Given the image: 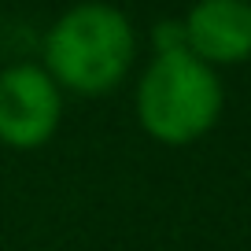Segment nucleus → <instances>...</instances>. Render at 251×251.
Instances as JSON below:
<instances>
[{"label":"nucleus","instance_id":"obj_3","mask_svg":"<svg viewBox=\"0 0 251 251\" xmlns=\"http://www.w3.org/2000/svg\"><path fill=\"white\" fill-rule=\"evenodd\" d=\"M63 115L59 85L45 67L15 63L0 74V141L8 148L30 151L52 141Z\"/></svg>","mask_w":251,"mask_h":251},{"label":"nucleus","instance_id":"obj_2","mask_svg":"<svg viewBox=\"0 0 251 251\" xmlns=\"http://www.w3.org/2000/svg\"><path fill=\"white\" fill-rule=\"evenodd\" d=\"M222 115L218 74L192 52L155 55L137 85V118L144 133L163 144H188L203 137Z\"/></svg>","mask_w":251,"mask_h":251},{"label":"nucleus","instance_id":"obj_5","mask_svg":"<svg viewBox=\"0 0 251 251\" xmlns=\"http://www.w3.org/2000/svg\"><path fill=\"white\" fill-rule=\"evenodd\" d=\"M166 52H188L185 45V23H159L155 26V55H166Z\"/></svg>","mask_w":251,"mask_h":251},{"label":"nucleus","instance_id":"obj_4","mask_svg":"<svg viewBox=\"0 0 251 251\" xmlns=\"http://www.w3.org/2000/svg\"><path fill=\"white\" fill-rule=\"evenodd\" d=\"M188 52L214 63H244L251 55V4L248 0H200L185 19Z\"/></svg>","mask_w":251,"mask_h":251},{"label":"nucleus","instance_id":"obj_1","mask_svg":"<svg viewBox=\"0 0 251 251\" xmlns=\"http://www.w3.org/2000/svg\"><path fill=\"white\" fill-rule=\"evenodd\" d=\"M137 37L129 19L111 4H78L63 11L45 37V71L71 93L100 96L129 74Z\"/></svg>","mask_w":251,"mask_h":251}]
</instances>
